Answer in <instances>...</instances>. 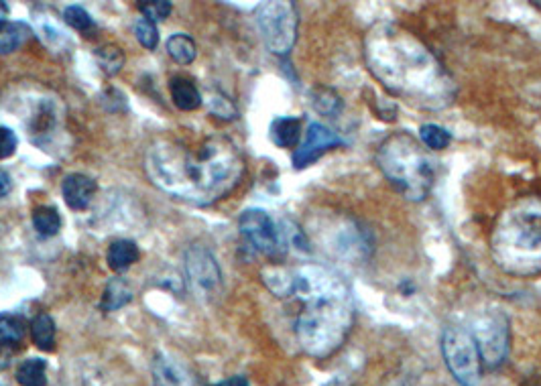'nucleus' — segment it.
Returning <instances> with one entry per match:
<instances>
[{"mask_svg": "<svg viewBox=\"0 0 541 386\" xmlns=\"http://www.w3.org/2000/svg\"><path fill=\"white\" fill-rule=\"evenodd\" d=\"M377 165L407 202H424L430 196L436 181L434 159L411 133L389 135L377 151Z\"/></svg>", "mask_w": 541, "mask_h": 386, "instance_id": "5", "label": "nucleus"}, {"mask_svg": "<svg viewBox=\"0 0 541 386\" xmlns=\"http://www.w3.org/2000/svg\"><path fill=\"white\" fill-rule=\"evenodd\" d=\"M33 226L41 236H55L62 230V216L53 206H41L33 212Z\"/></svg>", "mask_w": 541, "mask_h": 386, "instance_id": "24", "label": "nucleus"}, {"mask_svg": "<svg viewBox=\"0 0 541 386\" xmlns=\"http://www.w3.org/2000/svg\"><path fill=\"white\" fill-rule=\"evenodd\" d=\"M302 301L295 336L314 358H328L342 348L354 326V301L346 281L322 267L306 265L291 271V295Z\"/></svg>", "mask_w": 541, "mask_h": 386, "instance_id": "3", "label": "nucleus"}, {"mask_svg": "<svg viewBox=\"0 0 541 386\" xmlns=\"http://www.w3.org/2000/svg\"><path fill=\"white\" fill-rule=\"evenodd\" d=\"M17 147H19V139L15 131L0 124V159H9L11 155H15Z\"/></svg>", "mask_w": 541, "mask_h": 386, "instance_id": "30", "label": "nucleus"}, {"mask_svg": "<svg viewBox=\"0 0 541 386\" xmlns=\"http://www.w3.org/2000/svg\"><path fill=\"white\" fill-rule=\"evenodd\" d=\"M149 179L175 198L210 206L240 183L245 157L228 137L157 141L145 159Z\"/></svg>", "mask_w": 541, "mask_h": 386, "instance_id": "1", "label": "nucleus"}, {"mask_svg": "<svg viewBox=\"0 0 541 386\" xmlns=\"http://www.w3.org/2000/svg\"><path fill=\"white\" fill-rule=\"evenodd\" d=\"M7 15H9V5L7 3H0V21H5Z\"/></svg>", "mask_w": 541, "mask_h": 386, "instance_id": "34", "label": "nucleus"}, {"mask_svg": "<svg viewBox=\"0 0 541 386\" xmlns=\"http://www.w3.org/2000/svg\"><path fill=\"white\" fill-rule=\"evenodd\" d=\"M169 92H171L173 104H175L179 110H184V112L196 110V108H200V104H202V94H200L198 86H196L190 78H184V76H175V78H171V82H169Z\"/></svg>", "mask_w": 541, "mask_h": 386, "instance_id": "14", "label": "nucleus"}, {"mask_svg": "<svg viewBox=\"0 0 541 386\" xmlns=\"http://www.w3.org/2000/svg\"><path fill=\"white\" fill-rule=\"evenodd\" d=\"M218 386H251V384H249V380L243 378V376H232V378L220 382Z\"/></svg>", "mask_w": 541, "mask_h": 386, "instance_id": "33", "label": "nucleus"}, {"mask_svg": "<svg viewBox=\"0 0 541 386\" xmlns=\"http://www.w3.org/2000/svg\"><path fill=\"white\" fill-rule=\"evenodd\" d=\"M326 386H342V384H340V382H328Z\"/></svg>", "mask_w": 541, "mask_h": 386, "instance_id": "36", "label": "nucleus"}, {"mask_svg": "<svg viewBox=\"0 0 541 386\" xmlns=\"http://www.w3.org/2000/svg\"><path fill=\"white\" fill-rule=\"evenodd\" d=\"M238 230L257 252L271 256V259L285 254L287 238L267 212L257 208L245 210L238 218Z\"/></svg>", "mask_w": 541, "mask_h": 386, "instance_id": "9", "label": "nucleus"}, {"mask_svg": "<svg viewBox=\"0 0 541 386\" xmlns=\"http://www.w3.org/2000/svg\"><path fill=\"white\" fill-rule=\"evenodd\" d=\"M153 376L157 386H192V374L175 358L157 354L153 364Z\"/></svg>", "mask_w": 541, "mask_h": 386, "instance_id": "13", "label": "nucleus"}, {"mask_svg": "<svg viewBox=\"0 0 541 386\" xmlns=\"http://www.w3.org/2000/svg\"><path fill=\"white\" fill-rule=\"evenodd\" d=\"M0 370H3V362H0ZM0 386H7L5 380H0Z\"/></svg>", "mask_w": 541, "mask_h": 386, "instance_id": "35", "label": "nucleus"}, {"mask_svg": "<svg viewBox=\"0 0 541 386\" xmlns=\"http://www.w3.org/2000/svg\"><path fill=\"white\" fill-rule=\"evenodd\" d=\"M31 340L43 352H53L55 348V321L47 313H39L31 321Z\"/></svg>", "mask_w": 541, "mask_h": 386, "instance_id": "20", "label": "nucleus"}, {"mask_svg": "<svg viewBox=\"0 0 541 386\" xmlns=\"http://www.w3.org/2000/svg\"><path fill=\"white\" fill-rule=\"evenodd\" d=\"M495 263L513 277L541 273V196H527L509 206L491 234Z\"/></svg>", "mask_w": 541, "mask_h": 386, "instance_id": "4", "label": "nucleus"}, {"mask_svg": "<svg viewBox=\"0 0 541 386\" xmlns=\"http://www.w3.org/2000/svg\"><path fill=\"white\" fill-rule=\"evenodd\" d=\"M344 147V141L322 122H310L304 141L297 145L291 157V165L295 171H304L316 161H320L326 153Z\"/></svg>", "mask_w": 541, "mask_h": 386, "instance_id": "10", "label": "nucleus"}, {"mask_svg": "<svg viewBox=\"0 0 541 386\" xmlns=\"http://www.w3.org/2000/svg\"><path fill=\"white\" fill-rule=\"evenodd\" d=\"M135 35L139 39V43L145 47V49H155L157 43H159V31L155 27V23L147 21V19H139L135 23Z\"/></svg>", "mask_w": 541, "mask_h": 386, "instance_id": "29", "label": "nucleus"}, {"mask_svg": "<svg viewBox=\"0 0 541 386\" xmlns=\"http://www.w3.org/2000/svg\"><path fill=\"white\" fill-rule=\"evenodd\" d=\"M212 112L222 116V118H232L236 112H234V106L226 100V98H218L212 102Z\"/></svg>", "mask_w": 541, "mask_h": 386, "instance_id": "31", "label": "nucleus"}, {"mask_svg": "<svg viewBox=\"0 0 541 386\" xmlns=\"http://www.w3.org/2000/svg\"><path fill=\"white\" fill-rule=\"evenodd\" d=\"M444 362L460 386L480 384V356L472 334L460 326H448L442 332Z\"/></svg>", "mask_w": 541, "mask_h": 386, "instance_id": "8", "label": "nucleus"}, {"mask_svg": "<svg viewBox=\"0 0 541 386\" xmlns=\"http://www.w3.org/2000/svg\"><path fill=\"white\" fill-rule=\"evenodd\" d=\"M299 135H302V120L295 116H281L271 124V141L279 149L295 147L299 143Z\"/></svg>", "mask_w": 541, "mask_h": 386, "instance_id": "17", "label": "nucleus"}, {"mask_svg": "<svg viewBox=\"0 0 541 386\" xmlns=\"http://www.w3.org/2000/svg\"><path fill=\"white\" fill-rule=\"evenodd\" d=\"M472 338L478 348L480 360L487 368H499L511 348L509 319L501 309H487L480 313L472 324Z\"/></svg>", "mask_w": 541, "mask_h": 386, "instance_id": "6", "label": "nucleus"}, {"mask_svg": "<svg viewBox=\"0 0 541 386\" xmlns=\"http://www.w3.org/2000/svg\"><path fill=\"white\" fill-rule=\"evenodd\" d=\"M96 189H98V183L84 173H70L62 181L64 202L72 210H86L92 198L96 196Z\"/></svg>", "mask_w": 541, "mask_h": 386, "instance_id": "12", "label": "nucleus"}, {"mask_svg": "<svg viewBox=\"0 0 541 386\" xmlns=\"http://www.w3.org/2000/svg\"><path fill=\"white\" fill-rule=\"evenodd\" d=\"M17 382L21 386H47V362L29 358L17 368Z\"/></svg>", "mask_w": 541, "mask_h": 386, "instance_id": "21", "label": "nucleus"}, {"mask_svg": "<svg viewBox=\"0 0 541 386\" xmlns=\"http://www.w3.org/2000/svg\"><path fill=\"white\" fill-rule=\"evenodd\" d=\"M297 11L293 3L277 0L263 3L257 9V25L267 49L279 57L289 55L297 39Z\"/></svg>", "mask_w": 541, "mask_h": 386, "instance_id": "7", "label": "nucleus"}, {"mask_svg": "<svg viewBox=\"0 0 541 386\" xmlns=\"http://www.w3.org/2000/svg\"><path fill=\"white\" fill-rule=\"evenodd\" d=\"M419 141L428 151H444L452 143V135L446 131L444 126L438 124H424L419 128Z\"/></svg>", "mask_w": 541, "mask_h": 386, "instance_id": "25", "label": "nucleus"}, {"mask_svg": "<svg viewBox=\"0 0 541 386\" xmlns=\"http://www.w3.org/2000/svg\"><path fill=\"white\" fill-rule=\"evenodd\" d=\"M131 301H133V289H131V285L125 279L114 277V279H110L106 283V289H104L100 307H102V311L110 313V311L123 309Z\"/></svg>", "mask_w": 541, "mask_h": 386, "instance_id": "18", "label": "nucleus"}, {"mask_svg": "<svg viewBox=\"0 0 541 386\" xmlns=\"http://www.w3.org/2000/svg\"><path fill=\"white\" fill-rule=\"evenodd\" d=\"M27 336L23 317L15 313H0V346L19 348Z\"/></svg>", "mask_w": 541, "mask_h": 386, "instance_id": "19", "label": "nucleus"}, {"mask_svg": "<svg viewBox=\"0 0 541 386\" xmlns=\"http://www.w3.org/2000/svg\"><path fill=\"white\" fill-rule=\"evenodd\" d=\"M31 37L33 31L29 25L21 21H0V55H9L21 49Z\"/></svg>", "mask_w": 541, "mask_h": 386, "instance_id": "16", "label": "nucleus"}, {"mask_svg": "<svg viewBox=\"0 0 541 386\" xmlns=\"http://www.w3.org/2000/svg\"><path fill=\"white\" fill-rule=\"evenodd\" d=\"M167 53L177 61L182 63V66H190V63H194L198 51H196V43L192 37L184 35V33H177V35H171L167 39Z\"/></svg>", "mask_w": 541, "mask_h": 386, "instance_id": "22", "label": "nucleus"}, {"mask_svg": "<svg viewBox=\"0 0 541 386\" xmlns=\"http://www.w3.org/2000/svg\"><path fill=\"white\" fill-rule=\"evenodd\" d=\"M186 269L190 275L192 285L200 291V293H214L222 287V275H220V267L216 265L214 256L202 248V246H194L188 256H186Z\"/></svg>", "mask_w": 541, "mask_h": 386, "instance_id": "11", "label": "nucleus"}, {"mask_svg": "<svg viewBox=\"0 0 541 386\" xmlns=\"http://www.w3.org/2000/svg\"><path fill=\"white\" fill-rule=\"evenodd\" d=\"M64 21L72 27V29H76V31H80V33H92V31H96V21L90 17V13L84 9V7H80V5H72V7H68L66 11H64Z\"/></svg>", "mask_w": 541, "mask_h": 386, "instance_id": "27", "label": "nucleus"}, {"mask_svg": "<svg viewBox=\"0 0 541 386\" xmlns=\"http://www.w3.org/2000/svg\"><path fill=\"white\" fill-rule=\"evenodd\" d=\"M139 259H141V250H139V246L133 240H114L108 246L106 261H108V267L112 271H116V273L129 269Z\"/></svg>", "mask_w": 541, "mask_h": 386, "instance_id": "15", "label": "nucleus"}, {"mask_svg": "<svg viewBox=\"0 0 541 386\" xmlns=\"http://www.w3.org/2000/svg\"><path fill=\"white\" fill-rule=\"evenodd\" d=\"M139 9L143 13V19L151 23H161L171 15L173 5L167 0H147V3H139Z\"/></svg>", "mask_w": 541, "mask_h": 386, "instance_id": "28", "label": "nucleus"}, {"mask_svg": "<svg viewBox=\"0 0 541 386\" xmlns=\"http://www.w3.org/2000/svg\"><path fill=\"white\" fill-rule=\"evenodd\" d=\"M365 63L379 84L419 110H444L456 84L436 55L397 25H377L365 39Z\"/></svg>", "mask_w": 541, "mask_h": 386, "instance_id": "2", "label": "nucleus"}, {"mask_svg": "<svg viewBox=\"0 0 541 386\" xmlns=\"http://www.w3.org/2000/svg\"><path fill=\"white\" fill-rule=\"evenodd\" d=\"M312 100H314V108L322 114V116H328V118H334L342 112V98L330 90V88H320L312 94Z\"/></svg>", "mask_w": 541, "mask_h": 386, "instance_id": "26", "label": "nucleus"}, {"mask_svg": "<svg viewBox=\"0 0 541 386\" xmlns=\"http://www.w3.org/2000/svg\"><path fill=\"white\" fill-rule=\"evenodd\" d=\"M94 57L106 76H116L125 66V53L116 45H100L94 49Z\"/></svg>", "mask_w": 541, "mask_h": 386, "instance_id": "23", "label": "nucleus"}, {"mask_svg": "<svg viewBox=\"0 0 541 386\" xmlns=\"http://www.w3.org/2000/svg\"><path fill=\"white\" fill-rule=\"evenodd\" d=\"M11 189H13V181H11L9 173H7V171H3V169H0V198L9 196Z\"/></svg>", "mask_w": 541, "mask_h": 386, "instance_id": "32", "label": "nucleus"}, {"mask_svg": "<svg viewBox=\"0 0 541 386\" xmlns=\"http://www.w3.org/2000/svg\"><path fill=\"white\" fill-rule=\"evenodd\" d=\"M216 386H218V384H216Z\"/></svg>", "mask_w": 541, "mask_h": 386, "instance_id": "37", "label": "nucleus"}]
</instances>
